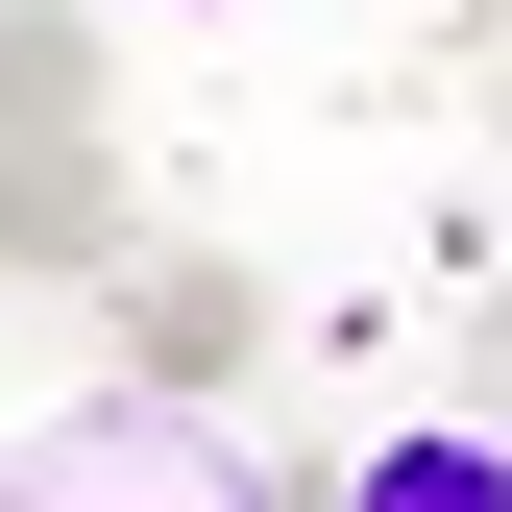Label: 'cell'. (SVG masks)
<instances>
[{
  "instance_id": "cell-1",
  "label": "cell",
  "mask_w": 512,
  "mask_h": 512,
  "mask_svg": "<svg viewBox=\"0 0 512 512\" xmlns=\"http://www.w3.org/2000/svg\"><path fill=\"white\" fill-rule=\"evenodd\" d=\"M0 512H293L196 391H74L49 439H0Z\"/></svg>"
},
{
  "instance_id": "cell-2",
  "label": "cell",
  "mask_w": 512,
  "mask_h": 512,
  "mask_svg": "<svg viewBox=\"0 0 512 512\" xmlns=\"http://www.w3.org/2000/svg\"><path fill=\"white\" fill-rule=\"evenodd\" d=\"M0 269H25V293H122V122L0 147Z\"/></svg>"
},
{
  "instance_id": "cell-3",
  "label": "cell",
  "mask_w": 512,
  "mask_h": 512,
  "mask_svg": "<svg viewBox=\"0 0 512 512\" xmlns=\"http://www.w3.org/2000/svg\"><path fill=\"white\" fill-rule=\"evenodd\" d=\"M244 342H269V293H244L220 244H122V366H147V391H220Z\"/></svg>"
},
{
  "instance_id": "cell-4",
  "label": "cell",
  "mask_w": 512,
  "mask_h": 512,
  "mask_svg": "<svg viewBox=\"0 0 512 512\" xmlns=\"http://www.w3.org/2000/svg\"><path fill=\"white\" fill-rule=\"evenodd\" d=\"M317 512H512V439H488V415H415V439H366Z\"/></svg>"
},
{
  "instance_id": "cell-5",
  "label": "cell",
  "mask_w": 512,
  "mask_h": 512,
  "mask_svg": "<svg viewBox=\"0 0 512 512\" xmlns=\"http://www.w3.org/2000/svg\"><path fill=\"white\" fill-rule=\"evenodd\" d=\"M49 122H122L98 98V25L74 0H0V147H49Z\"/></svg>"
},
{
  "instance_id": "cell-6",
  "label": "cell",
  "mask_w": 512,
  "mask_h": 512,
  "mask_svg": "<svg viewBox=\"0 0 512 512\" xmlns=\"http://www.w3.org/2000/svg\"><path fill=\"white\" fill-rule=\"evenodd\" d=\"M464 415H488V439H512V293H488V317H464Z\"/></svg>"
}]
</instances>
